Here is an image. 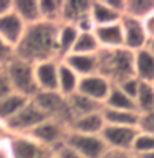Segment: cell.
Returning a JSON list of instances; mask_svg holds the SVG:
<instances>
[{
    "label": "cell",
    "mask_w": 154,
    "mask_h": 158,
    "mask_svg": "<svg viewBox=\"0 0 154 158\" xmlns=\"http://www.w3.org/2000/svg\"><path fill=\"white\" fill-rule=\"evenodd\" d=\"M60 25V23H58ZM58 25L38 22L25 28L23 37L15 47V57L37 65L45 60H58L57 55V28Z\"/></svg>",
    "instance_id": "cell-1"
},
{
    "label": "cell",
    "mask_w": 154,
    "mask_h": 158,
    "mask_svg": "<svg viewBox=\"0 0 154 158\" xmlns=\"http://www.w3.org/2000/svg\"><path fill=\"white\" fill-rule=\"evenodd\" d=\"M98 58V73L109 80L111 85H118L124 78L134 77L132 73V52L126 48L100 50Z\"/></svg>",
    "instance_id": "cell-2"
},
{
    "label": "cell",
    "mask_w": 154,
    "mask_h": 158,
    "mask_svg": "<svg viewBox=\"0 0 154 158\" xmlns=\"http://www.w3.org/2000/svg\"><path fill=\"white\" fill-rule=\"evenodd\" d=\"M3 72L7 75L12 92L18 93L25 98H33L38 93L35 75H33V65L14 57L3 67Z\"/></svg>",
    "instance_id": "cell-3"
},
{
    "label": "cell",
    "mask_w": 154,
    "mask_h": 158,
    "mask_svg": "<svg viewBox=\"0 0 154 158\" xmlns=\"http://www.w3.org/2000/svg\"><path fill=\"white\" fill-rule=\"evenodd\" d=\"M63 145L81 158H103V155L108 152V147L100 135H83L68 131Z\"/></svg>",
    "instance_id": "cell-4"
},
{
    "label": "cell",
    "mask_w": 154,
    "mask_h": 158,
    "mask_svg": "<svg viewBox=\"0 0 154 158\" xmlns=\"http://www.w3.org/2000/svg\"><path fill=\"white\" fill-rule=\"evenodd\" d=\"M5 148L8 158H53V150L28 135H10Z\"/></svg>",
    "instance_id": "cell-5"
},
{
    "label": "cell",
    "mask_w": 154,
    "mask_h": 158,
    "mask_svg": "<svg viewBox=\"0 0 154 158\" xmlns=\"http://www.w3.org/2000/svg\"><path fill=\"white\" fill-rule=\"evenodd\" d=\"M32 100L45 113L46 118L58 120L65 123L66 127L70 125L71 115H70V110H68L66 98L61 97L58 92H38Z\"/></svg>",
    "instance_id": "cell-6"
},
{
    "label": "cell",
    "mask_w": 154,
    "mask_h": 158,
    "mask_svg": "<svg viewBox=\"0 0 154 158\" xmlns=\"http://www.w3.org/2000/svg\"><path fill=\"white\" fill-rule=\"evenodd\" d=\"M43 120H46L45 113L30 98L27 103L22 106V110L5 123V127L10 131V135H28L33 128L37 125H40Z\"/></svg>",
    "instance_id": "cell-7"
},
{
    "label": "cell",
    "mask_w": 154,
    "mask_h": 158,
    "mask_svg": "<svg viewBox=\"0 0 154 158\" xmlns=\"http://www.w3.org/2000/svg\"><path fill=\"white\" fill-rule=\"evenodd\" d=\"M66 135H68V127L65 123L58 120H51V118L43 120L28 133V136H32L33 140H37L38 143H41L43 147L50 148L53 152L57 148L63 147Z\"/></svg>",
    "instance_id": "cell-8"
},
{
    "label": "cell",
    "mask_w": 154,
    "mask_h": 158,
    "mask_svg": "<svg viewBox=\"0 0 154 158\" xmlns=\"http://www.w3.org/2000/svg\"><path fill=\"white\" fill-rule=\"evenodd\" d=\"M119 25H121V30H123V48L134 53L148 47L149 38L146 30H144L143 20L123 15L121 20H119Z\"/></svg>",
    "instance_id": "cell-9"
},
{
    "label": "cell",
    "mask_w": 154,
    "mask_h": 158,
    "mask_svg": "<svg viewBox=\"0 0 154 158\" xmlns=\"http://www.w3.org/2000/svg\"><path fill=\"white\" fill-rule=\"evenodd\" d=\"M139 131L138 127H113L105 125L100 136L103 138L108 150L114 152H131L134 136Z\"/></svg>",
    "instance_id": "cell-10"
},
{
    "label": "cell",
    "mask_w": 154,
    "mask_h": 158,
    "mask_svg": "<svg viewBox=\"0 0 154 158\" xmlns=\"http://www.w3.org/2000/svg\"><path fill=\"white\" fill-rule=\"evenodd\" d=\"M111 82L106 80L103 75L100 73H93V75H88V77H83L80 78V83H78V93L81 95L91 98V100L98 102V103H105L106 97L111 90Z\"/></svg>",
    "instance_id": "cell-11"
},
{
    "label": "cell",
    "mask_w": 154,
    "mask_h": 158,
    "mask_svg": "<svg viewBox=\"0 0 154 158\" xmlns=\"http://www.w3.org/2000/svg\"><path fill=\"white\" fill-rule=\"evenodd\" d=\"M60 60H45L33 65V75L38 92H57Z\"/></svg>",
    "instance_id": "cell-12"
},
{
    "label": "cell",
    "mask_w": 154,
    "mask_h": 158,
    "mask_svg": "<svg viewBox=\"0 0 154 158\" xmlns=\"http://www.w3.org/2000/svg\"><path fill=\"white\" fill-rule=\"evenodd\" d=\"M25 28H27V25H25L12 10L8 12V14L0 17V38H2L3 42H7L14 50H15L17 44L20 42V38L23 37Z\"/></svg>",
    "instance_id": "cell-13"
},
{
    "label": "cell",
    "mask_w": 154,
    "mask_h": 158,
    "mask_svg": "<svg viewBox=\"0 0 154 158\" xmlns=\"http://www.w3.org/2000/svg\"><path fill=\"white\" fill-rule=\"evenodd\" d=\"M100 50H116L123 48V30L119 22L109 23V25H101V27L93 28Z\"/></svg>",
    "instance_id": "cell-14"
},
{
    "label": "cell",
    "mask_w": 154,
    "mask_h": 158,
    "mask_svg": "<svg viewBox=\"0 0 154 158\" xmlns=\"http://www.w3.org/2000/svg\"><path fill=\"white\" fill-rule=\"evenodd\" d=\"M132 73L143 83H154V53L148 48L132 53Z\"/></svg>",
    "instance_id": "cell-15"
},
{
    "label": "cell",
    "mask_w": 154,
    "mask_h": 158,
    "mask_svg": "<svg viewBox=\"0 0 154 158\" xmlns=\"http://www.w3.org/2000/svg\"><path fill=\"white\" fill-rule=\"evenodd\" d=\"M105 128V118L101 112L89 113L85 117L73 118L68 125V131L75 133H83V135H100Z\"/></svg>",
    "instance_id": "cell-16"
},
{
    "label": "cell",
    "mask_w": 154,
    "mask_h": 158,
    "mask_svg": "<svg viewBox=\"0 0 154 158\" xmlns=\"http://www.w3.org/2000/svg\"><path fill=\"white\" fill-rule=\"evenodd\" d=\"M65 65H68L80 78L93 73H98V58L95 55H85V53H70L61 60Z\"/></svg>",
    "instance_id": "cell-17"
},
{
    "label": "cell",
    "mask_w": 154,
    "mask_h": 158,
    "mask_svg": "<svg viewBox=\"0 0 154 158\" xmlns=\"http://www.w3.org/2000/svg\"><path fill=\"white\" fill-rule=\"evenodd\" d=\"M89 3L88 0H65L61 2V23L78 25L81 20L89 17Z\"/></svg>",
    "instance_id": "cell-18"
},
{
    "label": "cell",
    "mask_w": 154,
    "mask_h": 158,
    "mask_svg": "<svg viewBox=\"0 0 154 158\" xmlns=\"http://www.w3.org/2000/svg\"><path fill=\"white\" fill-rule=\"evenodd\" d=\"M89 19L93 22V27H101V25L119 22L121 15L118 12H114L108 5L106 0H91V3H89Z\"/></svg>",
    "instance_id": "cell-19"
},
{
    "label": "cell",
    "mask_w": 154,
    "mask_h": 158,
    "mask_svg": "<svg viewBox=\"0 0 154 158\" xmlns=\"http://www.w3.org/2000/svg\"><path fill=\"white\" fill-rule=\"evenodd\" d=\"M66 103H68V110H70V115H71V120H73V118H78V117H85V115H89V113L101 112L103 110L101 103H98V102L91 100V98L81 95L78 92L68 97Z\"/></svg>",
    "instance_id": "cell-20"
},
{
    "label": "cell",
    "mask_w": 154,
    "mask_h": 158,
    "mask_svg": "<svg viewBox=\"0 0 154 158\" xmlns=\"http://www.w3.org/2000/svg\"><path fill=\"white\" fill-rule=\"evenodd\" d=\"M78 28L70 23H60L57 28V55L58 60H63L71 53L73 45L78 37Z\"/></svg>",
    "instance_id": "cell-21"
},
{
    "label": "cell",
    "mask_w": 154,
    "mask_h": 158,
    "mask_svg": "<svg viewBox=\"0 0 154 158\" xmlns=\"http://www.w3.org/2000/svg\"><path fill=\"white\" fill-rule=\"evenodd\" d=\"M105 125L113 127H138L139 128V113L134 110H111L103 108L101 110Z\"/></svg>",
    "instance_id": "cell-22"
},
{
    "label": "cell",
    "mask_w": 154,
    "mask_h": 158,
    "mask_svg": "<svg viewBox=\"0 0 154 158\" xmlns=\"http://www.w3.org/2000/svg\"><path fill=\"white\" fill-rule=\"evenodd\" d=\"M80 77L75 73L68 65H65L61 60L58 63V80H57V92L61 97L68 98L70 95L78 92Z\"/></svg>",
    "instance_id": "cell-23"
},
{
    "label": "cell",
    "mask_w": 154,
    "mask_h": 158,
    "mask_svg": "<svg viewBox=\"0 0 154 158\" xmlns=\"http://www.w3.org/2000/svg\"><path fill=\"white\" fill-rule=\"evenodd\" d=\"M12 12L27 25L41 22L38 0H12Z\"/></svg>",
    "instance_id": "cell-24"
},
{
    "label": "cell",
    "mask_w": 154,
    "mask_h": 158,
    "mask_svg": "<svg viewBox=\"0 0 154 158\" xmlns=\"http://www.w3.org/2000/svg\"><path fill=\"white\" fill-rule=\"evenodd\" d=\"M28 100L30 98H25V97L18 95V93H15V92L8 93L5 98L0 100V122L7 123L14 115H17L22 110V106L27 103Z\"/></svg>",
    "instance_id": "cell-25"
},
{
    "label": "cell",
    "mask_w": 154,
    "mask_h": 158,
    "mask_svg": "<svg viewBox=\"0 0 154 158\" xmlns=\"http://www.w3.org/2000/svg\"><path fill=\"white\" fill-rule=\"evenodd\" d=\"M136 112L139 115H148L154 112V87L152 83H143L139 82L138 93L134 97Z\"/></svg>",
    "instance_id": "cell-26"
},
{
    "label": "cell",
    "mask_w": 154,
    "mask_h": 158,
    "mask_svg": "<svg viewBox=\"0 0 154 158\" xmlns=\"http://www.w3.org/2000/svg\"><path fill=\"white\" fill-rule=\"evenodd\" d=\"M103 108H111V110H134L136 112V105L134 100L129 98L126 93H123L118 87H111V90L106 97Z\"/></svg>",
    "instance_id": "cell-27"
},
{
    "label": "cell",
    "mask_w": 154,
    "mask_h": 158,
    "mask_svg": "<svg viewBox=\"0 0 154 158\" xmlns=\"http://www.w3.org/2000/svg\"><path fill=\"white\" fill-rule=\"evenodd\" d=\"M61 2L63 0H38L40 19L46 23H61Z\"/></svg>",
    "instance_id": "cell-28"
},
{
    "label": "cell",
    "mask_w": 154,
    "mask_h": 158,
    "mask_svg": "<svg viewBox=\"0 0 154 158\" xmlns=\"http://www.w3.org/2000/svg\"><path fill=\"white\" fill-rule=\"evenodd\" d=\"M154 12V0H126L124 15L144 20Z\"/></svg>",
    "instance_id": "cell-29"
},
{
    "label": "cell",
    "mask_w": 154,
    "mask_h": 158,
    "mask_svg": "<svg viewBox=\"0 0 154 158\" xmlns=\"http://www.w3.org/2000/svg\"><path fill=\"white\" fill-rule=\"evenodd\" d=\"M154 152V133L139 130L134 136V142L131 147V153L134 156H144Z\"/></svg>",
    "instance_id": "cell-30"
},
{
    "label": "cell",
    "mask_w": 154,
    "mask_h": 158,
    "mask_svg": "<svg viewBox=\"0 0 154 158\" xmlns=\"http://www.w3.org/2000/svg\"><path fill=\"white\" fill-rule=\"evenodd\" d=\"M100 52V45H98L93 32H80L76 37V42L73 45L71 53H85V55H95Z\"/></svg>",
    "instance_id": "cell-31"
},
{
    "label": "cell",
    "mask_w": 154,
    "mask_h": 158,
    "mask_svg": "<svg viewBox=\"0 0 154 158\" xmlns=\"http://www.w3.org/2000/svg\"><path fill=\"white\" fill-rule=\"evenodd\" d=\"M114 87H118L123 93H126L129 98L134 100L136 93H138V88H139V80L136 77H129V78H124L123 82H119L118 85H114Z\"/></svg>",
    "instance_id": "cell-32"
},
{
    "label": "cell",
    "mask_w": 154,
    "mask_h": 158,
    "mask_svg": "<svg viewBox=\"0 0 154 158\" xmlns=\"http://www.w3.org/2000/svg\"><path fill=\"white\" fill-rule=\"evenodd\" d=\"M14 57H15V50L12 48L7 42H3L2 38H0V68L5 67Z\"/></svg>",
    "instance_id": "cell-33"
},
{
    "label": "cell",
    "mask_w": 154,
    "mask_h": 158,
    "mask_svg": "<svg viewBox=\"0 0 154 158\" xmlns=\"http://www.w3.org/2000/svg\"><path fill=\"white\" fill-rule=\"evenodd\" d=\"M139 130L154 133V112L148 115H139Z\"/></svg>",
    "instance_id": "cell-34"
},
{
    "label": "cell",
    "mask_w": 154,
    "mask_h": 158,
    "mask_svg": "<svg viewBox=\"0 0 154 158\" xmlns=\"http://www.w3.org/2000/svg\"><path fill=\"white\" fill-rule=\"evenodd\" d=\"M8 93H12V88H10V83L7 80V75L3 72V68H0V100L5 98Z\"/></svg>",
    "instance_id": "cell-35"
},
{
    "label": "cell",
    "mask_w": 154,
    "mask_h": 158,
    "mask_svg": "<svg viewBox=\"0 0 154 158\" xmlns=\"http://www.w3.org/2000/svg\"><path fill=\"white\" fill-rule=\"evenodd\" d=\"M53 158H81V156H78L76 153H73L70 148H66L63 145V147H60L53 152Z\"/></svg>",
    "instance_id": "cell-36"
},
{
    "label": "cell",
    "mask_w": 154,
    "mask_h": 158,
    "mask_svg": "<svg viewBox=\"0 0 154 158\" xmlns=\"http://www.w3.org/2000/svg\"><path fill=\"white\" fill-rule=\"evenodd\" d=\"M143 25H144V30L148 33V38L149 40H154V12L143 20Z\"/></svg>",
    "instance_id": "cell-37"
},
{
    "label": "cell",
    "mask_w": 154,
    "mask_h": 158,
    "mask_svg": "<svg viewBox=\"0 0 154 158\" xmlns=\"http://www.w3.org/2000/svg\"><path fill=\"white\" fill-rule=\"evenodd\" d=\"M103 158H138L134 156L131 152H114V150H108L103 155Z\"/></svg>",
    "instance_id": "cell-38"
},
{
    "label": "cell",
    "mask_w": 154,
    "mask_h": 158,
    "mask_svg": "<svg viewBox=\"0 0 154 158\" xmlns=\"http://www.w3.org/2000/svg\"><path fill=\"white\" fill-rule=\"evenodd\" d=\"M8 138H10V131L7 130L5 123L0 122V148H3L8 142Z\"/></svg>",
    "instance_id": "cell-39"
},
{
    "label": "cell",
    "mask_w": 154,
    "mask_h": 158,
    "mask_svg": "<svg viewBox=\"0 0 154 158\" xmlns=\"http://www.w3.org/2000/svg\"><path fill=\"white\" fill-rule=\"evenodd\" d=\"M12 10V0H0V17Z\"/></svg>",
    "instance_id": "cell-40"
},
{
    "label": "cell",
    "mask_w": 154,
    "mask_h": 158,
    "mask_svg": "<svg viewBox=\"0 0 154 158\" xmlns=\"http://www.w3.org/2000/svg\"><path fill=\"white\" fill-rule=\"evenodd\" d=\"M0 158H8V153H7V148H0Z\"/></svg>",
    "instance_id": "cell-41"
},
{
    "label": "cell",
    "mask_w": 154,
    "mask_h": 158,
    "mask_svg": "<svg viewBox=\"0 0 154 158\" xmlns=\"http://www.w3.org/2000/svg\"><path fill=\"white\" fill-rule=\"evenodd\" d=\"M148 48L151 50V52L154 53V40H149V44H148Z\"/></svg>",
    "instance_id": "cell-42"
},
{
    "label": "cell",
    "mask_w": 154,
    "mask_h": 158,
    "mask_svg": "<svg viewBox=\"0 0 154 158\" xmlns=\"http://www.w3.org/2000/svg\"><path fill=\"white\" fill-rule=\"evenodd\" d=\"M138 158H154V152L152 153H148V155H144V156H138Z\"/></svg>",
    "instance_id": "cell-43"
},
{
    "label": "cell",
    "mask_w": 154,
    "mask_h": 158,
    "mask_svg": "<svg viewBox=\"0 0 154 158\" xmlns=\"http://www.w3.org/2000/svg\"><path fill=\"white\" fill-rule=\"evenodd\" d=\"M152 87H154V83H152Z\"/></svg>",
    "instance_id": "cell-44"
}]
</instances>
